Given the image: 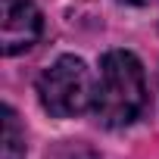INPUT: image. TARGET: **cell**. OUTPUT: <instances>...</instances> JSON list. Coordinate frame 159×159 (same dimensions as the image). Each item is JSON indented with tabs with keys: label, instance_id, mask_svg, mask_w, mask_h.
<instances>
[{
	"label": "cell",
	"instance_id": "1",
	"mask_svg": "<svg viewBox=\"0 0 159 159\" xmlns=\"http://www.w3.org/2000/svg\"><path fill=\"white\" fill-rule=\"evenodd\" d=\"M147 103L143 66L128 50H109L100 59V78L94 84V116L103 128H128Z\"/></svg>",
	"mask_w": 159,
	"mask_h": 159
},
{
	"label": "cell",
	"instance_id": "2",
	"mask_svg": "<svg viewBox=\"0 0 159 159\" xmlns=\"http://www.w3.org/2000/svg\"><path fill=\"white\" fill-rule=\"evenodd\" d=\"M38 100L44 112L56 119L81 116L94 106V78L81 56H59L53 66H47L38 78Z\"/></svg>",
	"mask_w": 159,
	"mask_h": 159
},
{
	"label": "cell",
	"instance_id": "3",
	"mask_svg": "<svg viewBox=\"0 0 159 159\" xmlns=\"http://www.w3.org/2000/svg\"><path fill=\"white\" fill-rule=\"evenodd\" d=\"M44 16L34 0H0V50L3 56L25 53L38 44Z\"/></svg>",
	"mask_w": 159,
	"mask_h": 159
},
{
	"label": "cell",
	"instance_id": "4",
	"mask_svg": "<svg viewBox=\"0 0 159 159\" xmlns=\"http://www.w3.org/2000/svg\"><path fill=\"white\" fill-rule=\"evenodd\" d=\"M0 159H25V128L13 106H3V137H0Z\"/></svg>",
	"mask_w": 159,
	"mask_h": 159
},
{
	"label": "cell",
	"instance_id": "5",
	"mask_svg": "<svg viewBox=\"0 0 159 159\" xmlns=\"http://www.w3.org/2000/svg\"><path fill=\"white\" fill-rule=\"evenodd\" d=\"M119 3H131V7H147V3H153V0H119Z\"/></svg>",
	"mask_w": 159,
	"mask_h": 159
}]
</instances>
